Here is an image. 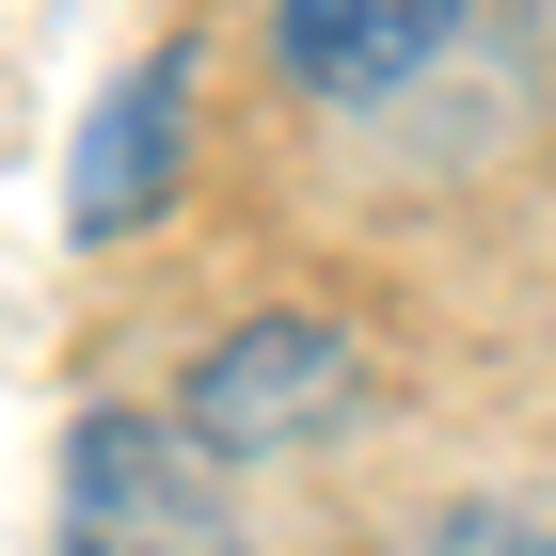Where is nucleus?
Instances as JSON below:
<instances>
[{
  "label": "nucleus",
  "instance_id": "1",
  "mask_svg": "<svg viewBox=\"0 0 556 556\" xmlns=\"http://www.w3.org/2000/svg\"><path fill=\"white\" fill-rule=\"evenodd\" d=\"M350 414V334L334 318H239V334L191 366V445L207 462H287Z\"/></svg>",
  "mask_w": 556,
  "mask_h": 556
},
{
  "label": "nucleus",
  "instance_id": "2",
  "mask_svg": "<svg viewBox=\"0 0 556 556\" xmlns=\"http://www.w3.org/2000/svg\"><path fill=\"white\" fill-rule=\"evenodd\" d=\"M64 556H223V509L191 493V445L143 414L64 429Z\"/></svg>",
  "mask_w": 556,
  "mask_h": 556
},
{
  "label": "nucleus",
  "instance_id": "3",
  "mask_svg": "<svg viewBox=\"0 0 556 556\" xmlns=\"http://www.w3.org/2000/svg\"><path fill=\"white\" fill-rule=\"evenodd\" d=\"M175 143H191V48H143L128 80L80 112V160H64V239H128V223H160Z\"/></svg>",
  "mask_w": 556,
  "mask_h": 556
},
{
  "label": "nucleus",
  "instance_id": "4",
  "mask_svg": "<svg viewBox=\"0 0 556 556\" xmlns=\"http://www.w3.org/2000/svg\"><path fill=\"white\" fill-rule=\"evenodd\" d=\"M445 33H462V0H270V48L302 96H397Z\"/></svg>",
  "mask_w": 556,
  "mask_h": 556
},
{
  "label": "nucleus",
  "instance_id": "5",
  "mask_svg": "<svg viewBox=\"0 0 556 556\" xmlns=\"http://www.w3.org/2000/svg\"><path fill=\"white\" fill-rule=\"evenodd\" d=\"M429 556H556V541H541V525H525V509H462V525H445V541H429Z\"/></svg>",
  "mask_w": 556,
  "mask_h": 556
}]
</instances>
